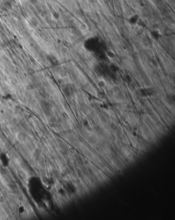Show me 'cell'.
Wrapping results in <instances>:
<instances>
[{
  "label": "cell",
  "mask_w": 175,
  "mask_h": 220,
  "mask_svg": "<svg viewBox=\"0 0 175 220\" xmlns=\"http://www.w3.org/2000/svg\"><path fill=\"white\" fill-rule=\"evenodd\" d=\"M41 108H42V109L43 110V111L45 112V114H48L50 113V106L47 102L44 101H42L41 103Z\"/></svg>",
  "instance_id": "cell-1"
}]
</instances>
